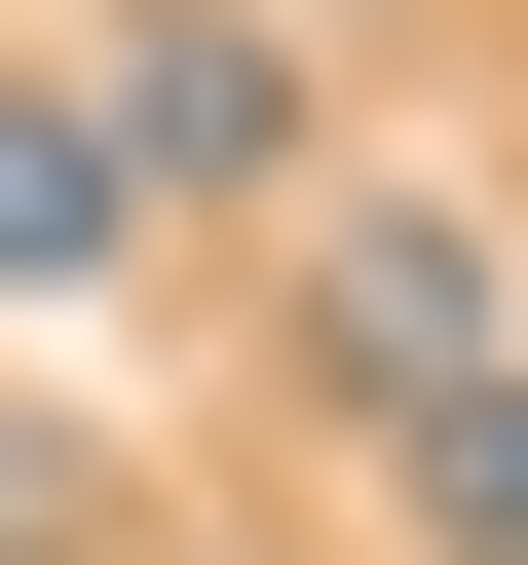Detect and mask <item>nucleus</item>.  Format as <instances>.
<instances>
[{
    "mask_svg": "<svg viewBox=\"0 0 528 565\" xmlns=\"http://www.w3.org/2000/svg\"><path fill=\"white\" fill-rule=\"evenodd\" d=\"M114 226H151V151H114V76H0V302H76Z\"/></svg>",
    "mask_w": 528,
    "mask_h": 565,
    "instance_id": "obj_2",
    "label": "nucleus"
},
{
    "mask_svg": "<svg viewBox=\"0 0 528 565\" xmlns=\"http://www.w3.org/2000/svg\"><path fill=\"white\" fill-rule=\"evenodd\" d=\"M378 452H415V527H453V565H528V377H453V415H378Z\"/></svg>",
    "mask_w": 528,
    "mask_h": 565,
    "instance_id": "obj_3",
    "label": "nucleus"
},
{
    "mask_svg": "<svg viewBox=\"0 0 528 565\" xmlns=\"http://www.w3.org/2000/svg\"><path fill=\"white\" fill-rule=\"evenodd\" d=\"M0 565H76V452H39V415H0Z\"/></svg>",
    "mask_w": 528,
    "mask_h": 565,
    "instance_id": "obj_4",
    "label": "nucleus"
},
{
    "mask_svg": "<svg viewBox=\"0 0 528 565\" xmlns=\"http://www.w3.org/2000/svg\"><path fill=\"white\" fill-rule=\"evenodd\" d=\"M114 151H151V189H264V151H303V76H264V0H151V39H114Z\"/></svg>",
    "mask_w": 528,
    "mask_h": 565,
    "instance_id": "obj_1",
    "label": "nucleus"
}]
</instances>
